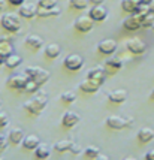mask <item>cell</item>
<instances>
[{
	"label": "cell",
	"mask_w": 154,
	"mask_h": 160,
	"mask_svg": "<svg viewBox=\"0 0 154 160\" xmlns=\"http://www.w3.org/2000/svg\"><path fill=\"white\" fill-rule=\"evenodd\" d=\"M48 103V98H47V93L42 90L36 91V96L33 99L27 100L24 103V109L27 112H30L32 115H39L43 111V108Z\"/></svg>",
	"instance_id": "6da1fadb"
},
{
	"label": "cell",
	"mask_w": 154,
	"mask_h": 160,
	"mask_svg": "<svg viewBox=\"0 0 154 160\" xmlns=\"http://www.w3.org/2000/svg\"><path fill=\"white\" fill-rule=\"evenodd\" d=\"M0 26L11 33H20L21 32V20L15 14H5L0 18Z\"/></svg>",
	"instance_id": "7a4b0ae2"
},
{
	"label": "cell",
	"mask_w": 154,
	"mask_h": 160,
	"mask_svg": "<svg viewBox=\"0 0 154 160\" xmlns=\"http://www.w3.org/2000/svg\"><path fill=\"white\" fill-rule=\"evenodd\" d=\"M24 72L27 73V77L30 78V79L36 81V82L41 84V85L47 82V81H48V78H49L48 70L42 69V68H37V66H28Z\"/></svg>",
	"instance_id": "3957f363"
},
{
	"label": "cell",
	"mask_w": 154,
	"mask_h": 160,
	"mask_svg": "<svg viewBox=\"0 0 154 160\" xmlns=\"http://www.w3.org/2000/svg\"><path fill=\"white\" fill-rule=\"evenodd\" d=\"M30 78L27 77V73H17V75H12V77L7 78V87L9 88H14V90H24L26 88V84Z\"/></svg>",
	"instance_id": "277c9868"
},
{
	"label": "cell",
	"mask_w": 154,
	"mask_h": 160,
	"mask_svg": "<svg viewBox=\"0 0 154 160\" xmlns=\"http://www.w3.org/2000/svg\"><path fill=\"white\" fill-rule=\"evenodd\" d=\"M133 120L132 118H123V117H120V115H111V117H108L106 118V126L109 127V129H114V130H121V129H124L127 126H132Z\"/></svg>",
	"instance_id": "5b68a950"
},
{
	"label": "cell",
	"mask_w": 154,
	"mask_h": 160,
	"mask_svg": "<svg viewBox=\"0 0 154 160\" xmlns=\"http://www.w3.org/2000/svg\"><path fill=\"white\" fill-rule=\"evenodd\" d=\"M82 66H84V58L79 54H69L64 58V68L67 70L78 72V70L82 69Z\"/></svg>",
	"instance_id": "8992f818"
},
{
	"label": "cell",
	"mask_w": 154,
	"mask_h": 160,
	"mask_svg": "<svg viewBox=\"0 0 154 160\" xmlns=\"http://www.w3.org/2000/svg\"><path fill=\"white\" fill-rule=\"evenodd\" d=\"M126 48L129 49L132 54L141 56V54L145 52L147 45H145V42L142 41V39H139V38H130V39L126 42Z\"/></svg>",
	"instance_id": "52a82bcc"
},
{
	"label": "cell",
	"mask_w": 154,
	"mask_h": 160,
	"mask_svg": "<svg viewBox=\"0 0 154 160\" xmlns=\"http://www.w3.org/2000/svg\"><path fill=\"white\" fill-rule=\"evenodd\" d=\"M93 27H94V20L91 17H87V15L79 17L75 21V28L78 32H81V33H88V32H91Z\"/></svg>",
	"instance_id": "ba28073f"
},
{
	"label": "cell",
	"mask_w": 154,
	"mask_h": 160,
	"mask_svg": "<svg viewBox=\"0 0 154 160\" xmlns=\"http://www.w3.org/2000/svg\"><path fill=\"white\" fill-rule=\"evenodd\" d=\"M88 17H91L94 22H102V21L106 20L108 17V9H106L103 5H94L88 11Z\"/></svg>",
	"instance_id": "9c48e42d"
},
{
	"label": "cell",
	"mask_w": 154,
	"mask_h": 160,
	"mask_svg": "<svg viewBox=\"0 0 154 160\" xmlns=\"http://www.w3.org/2000/svg\"><path fill=\"white\" fill-rule=\"evenodd\" d=\"M37 9H39V6L36 3H22L18 9V15L30 20V18L37 17Z\"/></svg>",
	"instance_id": "30bf717a"
},
{
	"label": "cell",
	"mask_w": 154,
	"mask_h": 160,
	"mask_svg": "<svg viewBox=\"0 0 154 160\" xmlns=\"http://www.w3.org/2000/svg\"><path fill=\"white\" fill-rule=\"evenodd\" d=\"M97 49L102 52V54H106V56L114 54V52H115V49H117V41H114V39H111V38L103 39V41L99 42Z\"/></svg>",
	"instance_id": "8fae6325"
},
{
	"label": "cell",
	"mask_w": 154,
	"mask_h": 160,
	"mask_svg": "<svg viewBox=\"0 0 154 160\" xmlns=\"http://www.w3.org/2000/svg\"><path fill=\"white\" fill-rule=\"evenodd\" d=\"M87 78H90V79H93L94 82H97L99 85H102V84L105 82V79H106L105 69H103V68H100V66H96V68H93V69L88 70Z\"/></svg>",
	"instance_id": "7c38bea8"
},
{
	"label": "cell",
	"mask_w": 154,
	"mask_h": 160,
	"mask_svg": "<svg viewBox=\"0 0 154 160\" xmlns=\"http://www.w3.org/2000/svg\"><path fill=\"white\" fill-rule=\"evenodd\" d=\"M79 120H81L79 114H77V112H73V111H67L63 115L62 124H63L64 127H75V126L79 123Z\"/></svg>",
	"instance_id": "4fadbf2b"
},
{
	"label": "cell",
	"mask_w": 154,
	"mask_h": 160,
	"mask_svg": "<svg viewBox=\"0 0 154 160\" xmlns=\"http://www.w3.org/2000/svg\"><path fill=\"white\" fill-rule=\"evenodd\" d=\"M99 87L100 85L97 82H94L93 79H90V78H85V79H82L79 82V88L84 91V93H88V94H93V93L99 91Z\"/></svg>",
	"instance_id": "5bb4252c"
},
{
	"label": "cell",
	"mask_w": 154,
	"mask_h": 160,
	"mask_svg": "<svg viewBox=\"0 0 154 160\" xmlns=\"http://www.w3.org/2000/svg\"><path fill=\"white\" fill-rule=\"evenodd\" d=\"M11 54H14V45L9 42L7 38H2L0 39V56L3 58H6Z\"/></svg>",
	"instance_id": "9a60e30c"
},
{
	"label": "cell",
	"mask_w": 154,
	"mask_h": 160,
	"mask_svg": "<svg viewBox=\"0 0 154 160\" xmlns=\"http://www.w3.org/2000/svg\"><path fill=\"white\" fill-rule=\"evenodd\" d=\"M24 138H26V135H24V132H22V129H20V127H15V129H12V130L9 132V135H7V139L11 141L12 144H15V145L22 144Z\"/></svg>",
	"instance_id": "2e32d148"
},
{
	"label": "cell",
	"mask_w": 154,
	"mask_h": 160,
	"mask_svg": "<svg viewBox=\"0 0 154 160\" xmlns=\"http://www.w3.org/2000/svg\"><path fill=\"white\" fill-rule=\"evenodd\" d=\"M138 139H139V142H142V144L151 142V141L154 139V130L151 127H142V129H139V132H138Z\"/></svg>",
	"instance_id": "e0dca14e"
},
{
	"label": "cell",
	"mask_w": 154,
	"mask_h": 160,
	"mask_svg": "<svg viewBox=\"0 0 154 160\" xmlns=\"http://www.w3.org/2000/svg\"><path fill=\"white\" fill-rule=\"evenodd\" d=\"M123 26H124V28H127V30H138V28L142 27V21L133 14L132 17H127L126 20H124Z\"/></svg>",
	"instance_id": "ac0fdd59"
},
{
	"label": "cell",
	"mask_w": 154,
	"mask_h": 160,
	"mask_svg": "<svg viewBox=\"0 0 154 160\" xmlns=\"http://www.w3.org/2000/svg\"><path fill=\"white\" fill-rule=\"evenodd\" d=\"M39 144H41V141H39V136H37V135H28V136H26L24 141H22V147H24L26 150H36Z\"/></svg>",
	"instance_id": "d6986e66"
},
{
	"label": "cell",
	"mask_w": 154,
	"mask_h": 160,
	"mask_svg": "<svg viewBox=\"0 0 154 160\" xmlns=\"http://www.w3.org/2000/svg\"><path fill=\"white\" fill-rule=\"evenodd\" d=\"M127 98V91L126 90H114L108 94V99L111 100L112 103H123Z\"/></svg>",
	"instance_id": "ffe728a7"
},
{
	"label": "cell",
	"mask_w": 154,
	"mask_h": 160,
	"mask_svg": "<svg viewBox=\"0 0 154 160\" xmlns=\"http://www.w3.org/2000/svg\"><path fill=\"white\" fill-rule=\"evenodd\" d=\"M60 14V8L54 6V8H39L37 9V17L41 18H48V17H57Z\"/></svg>",
	"instance_id": "44dd1931"
},
{
	"label": "cell",
	"mask_w": 154,
	"mask_h": 160,
	"mask_svg": "<svg viewBox=\"0 0 154 160\" xmlns=\"http://www.w3.org/2000/svg\"><path fill=\"white\" fill-rule=\"evenodd\" d=\"M26 43H27L32 49L36 51V49H39L43 45V39L37 35H28L27 38H26Z\"/></svg>",
	"instance_id": "7402d4cb"
},
{
	"label": "cell",
	"mask_w": 154,
	"mask_h": 160,
	"mask_svg": "<svg viewBox=\"0 0 154 160\" xmlns=\"http://www.w3.org/2000/svg\"><path fill=\"white\" fill-rule=\"evenodd\" d=\"M21 63H22L21 56H18V54H15V52L5 58V66H6L7 69H15V68H18Z\"/></svg>",
	"instance_id": "603a6c76"
},
{
	"label": "cell",
	"mask_w": 154,
	"mask_h": 160,
	"mask_svg": "<svg viewBox=\"0 0 154 160\" xmlns=\"http://www.w3.org/2000/svg\"><path fill=\"white\" fill-rule=\"evenodd\" d=\"M60 54H62L60 45H57V43H49V45H47V48H45V56L48 57V58H57Z\"/></svg>",
	"instance_id": "cb8c5ba5"
},
{
	"label": "cell",
	"mask_w": 154,
	"mask_h": 160,
	"mask_svg": "<svg viewBox=\"0 0 154 160\" xmlns=\"http://www.w3.org/2000/svg\"><path fill=\"white\" fill-rule=\"evenodd\" d=\"M49 153H51V148L48 144H39L37 148L35 150V156L37 159H48Z\"/></svg>",
	"instance_id": "d4e9b609"
},
{
	"label": "cell",
	"mask_w": 154,
	"mask_h": 160,
	"mask_svg": "<svg viewBox=\"0 0 154 160\" xmlns=\"http://www.w3.org/2000/svg\"><path fill=\"white\" fill-rule=\"evenodd\" d=\"M139 3H142L141 0H123V2H121V8H123L124 12L133 14V12L136 11V8H138Z\"/></svg>",
	"instance_id": "484cf974"
},
{
	"label": "cell",
	"mask_w": 154,
	"mask_h": 160,
	"mask_svg": "<svg viewBox=\"0 0 154 160\" xmlns=\"http://www.w3.org/2000/svg\"><path fill=\"white\" fill-rule=\"evenodd\" d=\"M73 145V142L69 139H63V141H57L54 144V150L58 153H64V151H70V148Z\"/></svg>",
	"instance_id": "4316f807"
},
{
	"label": "cell",
	"mask_w": 154,
	"mask_h": 160,
	"mask_svg": "<svg viewBox=\"0 0 154 160\" xmlns=\"http://www.w3.org/2000/svg\"><path fill=\"white\" fill-rule=\"evenodd\" d=\"M84 154H85V157L96 159L99 154H100V148H99V147H96V145H90V147H87V148H85Z\"/></svg>",
	"instance_id": "83f0119b"
},
{
	"label": "cell",
	"mask_w": 154,
	"mask_h": 160,
	"mask_svg": "<svg viewBox=\"0 0 154 160\" xmlns=\"http://www.w3.org/2000/svg\"><path fill=\"white\" fill-rule=\"evenodd\" d=\"M60 99L63 100L64 103H73L77 100V94L73 91H64L63 94L60 96Z\"/></svg>",
	"instance_id": "f1b7e54d"
},
{
	"label": "cell",
	"mask_w": 154,
	"mask_h": 160,
	"mask_svg": "<svg viewBox=\"0 0 154 160\" xmlns=\"http://www.w3.org/2000/svg\"><path fill=\"white\" fill-rule=\"evenodd\" d=\"M39 87H41V84H37L36 81H33V79H28L27 84H26L24 91H27V93H36V91H39Z\"/></svg>",
	"instance_id": "f546056e"
},
{
	"label": "cell",
	"mask_w": 154,
	"mask_h": 160,
	"mask_svg": "<svg viewBox=\"0 0 154 160\" xmlns=\"http://www.w3.org/2000/svg\"><path fill=\"white\" fill-rule=\"evenodd\" d=\"M88 3H90V0H70V6L75 8V9H85V8L88 6Z\"/></svg>",
	"instance_id": "4dcf8cb0"
},
{
	"label": "cell",
	"mask_w": 154,
	"mask_h": 160,
	"mask_svg": "<svg viewBox=\"0 0 154 160\" xmlns=\"http://www.w3.org/2000/svg\"><path fill=\"white\" fill-rule=\"evenodd\" d=\"M151 12L150 11V5L148 3H139L138 8H136V11L133 12V14H139V15H148Z\"/></svg>",
	"instance_id": "1f68e13d"
},
{
	"label": "cell",
	"mask_w": 154,
	"mask_h": 160,
	"mask_svg": "<svg viewBox=\"0 0 154 160\" xmlns=\"http://www.w3.org/2000/svg\"><path fill=\"white\" fill-rule=\"evenodd\" d=\"M106 64H108L109 68H112V69H121V68H123V62H121L120 58H117V57L109 58V60L106 62Z\"/></svg>",
	"instance_id": "d6a6232c"
},
{
	"label": "cell",
	"mask_w": 154,
	"mask_h": 160,
	"mask_svg": "<svg viewBox=\"0 0 154 160\" xmlns=\"http://www.w3.org/2000/svg\"><path fill=\"white\" fill-rule=\"evenodd\" d=\"M142 27H154V14L153 12H150L148 15H145V18L142 20Z\"/></svg>",
	"instance_id": "836d02e7"
},
{
	"label": "cell",
	"mask_w": 154,
	"mask_h": 160,
	"mask_svg": "<svg viewBox=\"0 0 154 160\" xmlns=\"http://www.w3.org/2000/svg\"><path fill=\"white\" fill-rule=\"evenodd\" d=\"M9 124V115L5 111H0V129H5Z\"/></svg>",
	"instance_id": "e575fe53"
},
{
	"label": "cell",
	"mask_w": 154,
	"mask_h": 160,
	"mask_svg": "<svg viewBox=\"0 0 154 160\" xmlns=\"http://www.w3.org/2000/svg\"><path fill=\"white\" fill-rule=\"evenodd\" d=\"M39 8H54L57 6V0H39Z\"/></svg>",
	"instance_id": "d590c367"
},
{
	"label": "cell",
	"mask_w": 154,
	"mask_h": 160,
	"mask_svg": "<svg viewBox=\"0 0 154 160\" xmlns=\"http://www.w3.org/2000/svg\"><path fill=\"white\" fill-rule=\"evenodd\" d=\"M7 147V139H6V136H3L2 133H0V151H3L5 148Z\"/></svg>",
	"instance_id": "8d00e7d4"
},
{
	"label": "cell",
	"mask_w": 154,
	"mask_h": 160,
	"mask_svg": "<svg viewBox=\"0 0 154 160\" xmlns=\"http://www.w3.org/2000/svg\"><path fill=\"white\" fill-rule=\"evenodd\" d=\"M70 153L72 154H79L81 153V145H79V144H73L72 148H70Z\"/></svg>",
	"instance_id": "74e56055"
},
{
	"label": "cell",
	"mask_w": 154,
	"mask_h": 160,
	"mask_svg": "<svg viewBox=\"0 0 154 160\" xmlns=\"http://www.w3.org/2000/svg\"><path fill=\"white\" fill-rule=\"evenodd\" d=\"M11 5H14V6H21L22 3H24V0H7Z\"/></svg>",
	"instance_id": "f35d334b"
},
{
	"label": "cell",
	"mask_w": 154,
	"mask_h": 160,
	"mask_svg": "<svg viewBox=\"0 0 154 160\" xmlns=\"http://www.w3.org/2000/svg\"><path fill=\"white\" fill-rule=\"evenodd\" d=\"M145 159H148V160H154V150H151V151H148L145 156H144Z\"/></svg>",
	"instance_id": "ab89813d"
},
{
	"label": "cell",
	"mask_w": 154,
	"mask_h": 160,
	"mask_svg": "<svg viewBox=\"0 0 154 160\" xmlns=\"http://www.w3.org/2000/svg\"><path fill=\"white\" fill-rule=\"evenodd\" d=\"M105 0H90V3H93V5H102Z\"/></svg>",
	"instance_id": "60d3db41"
},
{
	"label": "cell",
	"mask_w": 154,
	"mask_h": 160,
	"mask_svg": "<svg viewBox=\"0 0 154 160\" xmlns=\"http://www.w3.org/2000/svg\"><path fill=\"white\" fill-rule=\"evenodd\" d=\"M96 159H99V160H108V156H105V154H99Z\"/></svg>",
	"instance_id": "b9f144b4"
},
{
	"label": "cell",
	"mask_w": 154,
	"mask_h": 160,
	"mask_svg": "<svg viewBox=\"0 0 154 160\" xmlns=\"http://www.w3.org/2000/svg\"><path fill=\"white\" fill-rule=\"evenodd\" d=\"M148 5H150V11H151V12L154 14V0H151V2H150Z\"/></svg>",
	"instance_id": "7bdbcfd3"
},
{
	"label": "cell",
	"mask_w": 154,
	"mask_h": 160,
	"mask_svg": "<svg viewBox=\"0 0 154 160\" xmlns=\"http://www.w3.org/2000/svg\"><path fill=\"white\" fill-rule=\"evenodd\" d=\"M5 3H6V2H5V0H0V11H2V9H3V6H5Z\"/></svg>",
	"instance_id": "ee69618b"
},
{
	"label": "cell",
	"mask_w": 154,
	"mask_h": 160,
	"mask_svg": "<svg viewBox=\"0 0 154 160\" xmlns=\"http://www.w3.org/2000/svg\"><path fill=\"white\" fill-rule=\"evenodd\" d=\"M150 98H151V100H154V88H153V91H151V94H150Z\"/></svg>",
	"instance_id": "f6af8a7d"
},
{
	"label": "cell",
	"mask_w": 154,
	"mask_h": 160,
	"mask_svg": "<svg viewBox=\"0 0 154 160\" xmlns=\"http://www.w3.org/2000/svg\"><path fill=\"white\" fill-rule=\"evenodd\" d=\"M2 63H5V58H3V57L0 56V64H2Z\"/></svg>",
	"instance_id": "bcb514c9"
},
{
	"label": "cell",
	"mask_w": 154,
	"mask_h": 160,
	"mask_svg": "<svg viewBox=\"0 0 154 160\" xmlns=\"http://www.w3.org/2000/svg\"><path fill=\"white\" fill-rule=\"evenodd\" d=\"M141 2H142V3H150L151 0H141Z\"/></svg>",
	"instance_id": "7dc6e473"
},
{
	"label": "cell",
	"mask_w": 154,
	"mask_h": 160,
	"mask_svg": "<svg viewBox=\"0 0 154 160\" xmlns=\"http://www.w3.org/2000/svg\"><path fill=\"white\" fill-rule=\"evenodd\" d=\"M0 106H2V99H0Z\"/></svg>",
	"instance_id": "c3c4849f"
}]
</instances>
